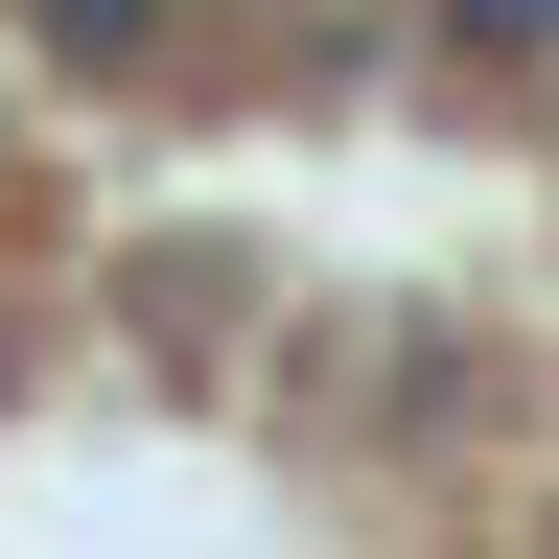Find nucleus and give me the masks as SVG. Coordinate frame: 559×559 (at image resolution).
<instances>
[{"label": "nucleus", "instance_id": "f03ea898", "mask_svg": "<svg viewBox=\"0 0 559 559\" xmlns=\"http://www.w3.org/2000/svg\"><path fill=\"white\" fill-rule=\"evenodd\" d=\"M466 24H489V47H559V0H466Z\"/></svg>", "mask_w": 559, "mask_h": 559}, {"label": "nucleus", "instance_id": "f257e3e1", "mask_svg": "<svg viewBox=\"0 0 559 559\" xmlns=\"http://www.w3.org/2000/svg\"><path fill=\"white\" fill-rule=\"evenodd\" d=\"M164 24H187V0H24L47 70H164Z\"/></svg>", "mask_w": 559, "mask_h": 559}]
</instances>
